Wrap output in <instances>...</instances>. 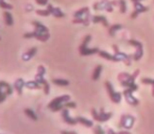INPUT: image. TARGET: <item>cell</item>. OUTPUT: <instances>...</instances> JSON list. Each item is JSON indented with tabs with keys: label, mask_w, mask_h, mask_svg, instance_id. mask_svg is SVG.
<instances>
[{
	"label": "cell",
	"mask_w": 154,
	"mask_h": 134,
	"mask_svg": "<svg viewBox=\"0 0 154 134\" xmlns=\"http://www.w3.org/2000/svg\"><path fill=\"white\" fill-rule=\"evenodd\" d=\"M90 40H91V36H90V35H87V36L83 39V42H82V44L80 45V47H79V51L81 56L94 55V53H97L100 51V49L97 48V47H94V48H89V47L87 46Z\"/></svg>",
	"instance_id": "obj_1"
},
{
	"label": "cell",
	"mask_w": 154,
	"mask_h": 134,
	"mask_svg": "<svg viewBox=\"0 0 154 134\" xmlns=\"http://www.w3.org/2000/svg\"><path fill=\"white\" fill-rule=\"evenodd\" d=\"M91 115L93 117V120H97L99 123H105L111 118L112 116V112H105V110L103 108L100 109V112H97L94 108L91 109Z\"/></svg>",
	"instance_id": "obj_2"
},
{
	"label": "cell",
	"mask_w": 154,
	"mask_h": 134,
	"mask_svg": "<svg viewBox=\"0 0 154 134\" xmlns=\"http://www.w3.org/2000/svg\"><path fill=\"white\" fill-rule=\"evenodd\" d=\"M140 69H136L135 71H134L132 75H130V77L128 78L126 81H123L121 82V84H122V86L126 88H129V89L133 90V91H136V90H138V85L137 84H135V79L138 77V75H140Z\"/></svg>",
	"instance_id": "obj_3"
},
{
	"label": "cell",
	"mask_w": 154,
	"mask_h": 134,
	"mask_svg": "<svg viewBox=\"0 0 154 134\" xmlns=\"http://www.w3.org/2000/svg\"><path fill=\"white\" fill-rule=\"evenodd\" d=\"M105 87H106V89H107L108 96H109L110 100L113 102L114 104H119V103H120L121 100H122L123 94L121 93V92H116V90H114L112 84L110 83V82H108V81L105 82Z\"/></svg>",
	"instance_id": "obj_4"
},
{
	"label": "cell",
	"mask_w": 154,
	"mask_h": 134,
	"mask_svg": "<svg viewBox=\"0 0 154 134\" xmlns=\"http://www.w3.org/2000/svg\"><path fill=\"white\" fill-rule=\"evenodd\" d=\"M134 122H135L134 116L130 115V114H123V115L121 116L120 123H119V128L130 130V129L133 127Z\"/></svg>",
	"instance_id": "obj_5"
},
{
	"label": "cell",
	"mask_w": 154,
	"mask_h": 134,
	"mask_svg": "<svg viewBox=\"0 0 154 134\" xmlns=\"http://www.w3.org/2000/svg\"><path fill=\"white\" fill-rule=\"evenodd\" d=\"M128 44L131 45V46L135 47V53L133 55V60L134 61H140L142 59L143 55H144V49H143V44L140 42V41L136 40H129L128 41Z\"/></svg>",
	"instance_id": "obj_6"
},
{
	"label": "cell",
	"mask_w": 154,
	"mask_h": 134,
	"mask_svg": "<svg viewBox=\"0 0 154 134\" xmlns=\"http://www.w3.org/2000/svg\"><path fill=\"white\" fill-rule=\"evenodd\" d=\"M112 48H113V50H114V55H116L121 61H123L124 63H125V65H127V66L131 65V59H133V56H129V55H127V53H124L122 51H120L118 45H116V44L112 45Z\"/></svg>",
	"instance_id": "obj_7"
},
{
	"label": "cell",
	"mask_w": 154,
	"mask_h": 134,
	"mask_svg": "<svg viewBox=\"0 0 154 134\" xmlns=\"http://www.w3.org/2000/svg\"><path fill=\"white\" fill-rule=\"evenodd\" d=\"M13 89L10 86V84L6 83V82L0 81V103H2L5 100L6 96H10L12 94Z\"/></svg>",
	"instance_id": "obj_8"
},
{
	"label": "cell",
	"mask_w": 154,
	"mask_h": 134,
	"mask_svg": "<svg viewBox=\"0 0 154 134\" xmlns=\"http://www.w3.org/2000/svg\"><path fill=\"white\" fill-rule=\"evenodd\" d=\"M24 38H27V39L29 38H36V39H38V40L45 42V41H47L49 39V33H41V32L35 29V32H32V33L25 34Z\"/></svg>",
	"instance_id": "obj_9"
},
{
	"label": "cell",
	"mask_w": 154,
	"mask_h": 134,
	"mask_svg": "<svg viewBox=\"0 0 154 134\" xmlns=\"http://www.w3.org/2000/svg\"><path fill=\"white\" fill-rule=\"evenodd\" d=\"M123 96H125L126 101H127V103L129 104V105H131V106H137L138 104H140V101H138L136 98H134V96H133V90L129 89V88H126V89L124 90Z\"/></svg>",
	"instance_id": "obj_10"
},
{
	"label": "cell",
	"mask_w": 154,
	"mask_h": 134,
	"mask_svg": "<svg viewBox=\"0 0 154 134\" xmlns=\"http://www.w3.org/2000/svg\"><path fill=\"white\" fill-rule=\"evenodd\" d=\"M69 100H70V96H67V94H64V96H58V98L54 99V100L48 104V108H49V109H54L55 107L62 105V104L66 103V102H68Z\"/></svg>",
	"instance_id": "obj_11"
},
{
	"label": "cell",
	"mask_w": 154,
	"mask_h": 134,
	"mask_svg": "<svg viewBox=\"0 0 154 134\" xmlns=\"http://www.w3.org/2000/svg\"><path fill=\"white\" fill-rule=\"evenodd\" d=\"M62 117H63V120H64V122L66 123V124H68V125H75V124H78L77 118L70 117V115H69L68 108H64V109L62 110Z\"/></svg>",
	"instance_id": "obj_12"
},
{
	"label": "cell",
	"mask_w": 154,
	"mask_h": 134,
	"mask_svg": "<svg viewBox=\"0 0 154 134\" xmlns=\"http://www.w3.org/2000/svg\"><path fill=\"white\" fill-rule=\"evenodd\" d=\"M97 55H99L101 58H103V59L108 60V61H112V62H120L121 61L116 55H111V53H107V51H105V50H100L99 53H97Z\"/></svg>",
	"instance_id": "obj_13"
},
{
	"label": "cell",
	"mask_w": 154,
	"mask_h": 134,
	"mask_svg": "<svg viewBox=\"0 0 154 134\" xmlns=\"http://www.w3.org/2000/svg\"><path fill=\"white\" fill-rule=\"evenodd\" d=\"M91 21L93 23H102L105 27H108V20L105 16H101V15H97V16H93L91 18Z\"/></svg>",
	"instance_id": "obj_14"
},
{
	"label": "cell",
	"mask_w": 154,
	"mask_h": 134,
	"mask_svg": "<svg viewBox=\"0 0 154 134\" xmlns=\"http://www.w3.org/2000/svg\"><path fill=\"white\" fill-rule=\"evenodd\" d=\"M133 6H134V11H136L138 14H140V13H146V12H148V10H149L147 6L143 5V4L140 3V1H138V0L133 1Z\"/></svg>",
	"instance_id": "obj_15"
},
{
	"label": "cell",
	"mask_w": 154,
	"mask_h": 134,
	"mask_svg": "<svg viewBox=\"0 0 154 134\" xmlns=\"http://www.w3.org/2000/svg\"><path fill=\"white\" fill-rule=\"evenodd\" d=\"M24 86H25V82L23 81V79H18L16 82H15L14 87H15V89L17 90V92H18L19 96L22 94V89H23Z\"/></svg>",
	"instance_id": "obj_16"
},
{
	"label": "cell",
	"mask_w": 154,
	"mask_h": 134,
	"mask_svg": "<svg viewBox=\"0 0 154 134\" xmlns=\"http://www.w3.org/2000/svg\"><path fill=\"white\" fill-rule=\"evenodd\" d=\"M37 53V47H32V48L29 49L25 53H23L22 60L23 61H29L32 57L35 56V53Z\"/></svg>",
	"instance_id": "obj_17"
},
{
	"label": "cell",
	"mask_w": 154,
	"mask_h": 134,
	"mask_svg": "<svg viewBox=\"0 0 154 134\" xmlns=\"http://www.w3.org/2000/svg\"><path fill=\"white\" fill-rule=\"evenodd\" d=\"M78 120V123L81 125H83V126L87 127V128H91V127H93V123L92 120H87V118L85 117H82V116H78V117H75Z\"/></svg>",
	"instance_id": "obj_18"
},
{
	"label": "cell",
	"mask_w": 154,
	"mask_h": 134,
	"mask_svg": "<svg viewBox=\"0 0 154 134\" xmlns=\"http://www.w3.org/2000/svg\"><path fill=\"white\" fill-rule=\"evenodd\" d=\"M32 25L35 26V29L41 32V33H48V29H47L46 26H44L42 23L38 22V21H34V22H32Z\"/></svg>",
	"instance_id": "obj_19"
},
{
	"label": "cell",
	"mask_w": 154,
	"mask_h": 134,
	"mask_svg": "<svg viewBox=\"0 0 154 134\" xmlns=\"http://www.w3.org/2000/svg\"><path fill=\"white\" fill-rule=\"evenodd\" d=\"M102 70H103V67H102V65H97V67H95L94 70H93V72H92V77H91V79L93 80V81L99 80Z\"/></svg>",
	"instance_id": "obj_20"
},
{
	"label": "cell",
	"mask_w": 154,
	"mask_h": 134,
	"mask_svg": "<svg viewBox=\"0 0 154 134\" xmlns=\"http://www.w3.org/2000/svg\"><path fill=\"white\" fill-rule=\"evenodd\" d=\"M120 29H122V25L113 24V25H111V26H109V29H108V34H109L111 37H114L116 36V32L120 31Z\"/></svg>",
	"instance_id": "obj_21"
},
{
	"label": "cell",
	"mask_w": 154,
	"mask_h": 134,
	"mask_svg": "<svg viewBox=\"0 0 154 134\" xmlns=\"http://www.w3.org/2000/svg\"><path fill=\"white\" fill-rule=\"evenodd\" d=\"M25 87L29 88V89H39V88L41 87V85L36 80H34V81L26 82V83H25Z\"/></svg>",
	"instance_id": "obj_22"
},
{
	"label": "cell",
	"mask_w": 154,
	"mask_h": 134,
	"mask_svg": "<svg viewBox=\"0 0 154 134\" xmlns=\"http://www.w3.org/2000/svg\"><path fill=\"white\" fill-rule=\"evenodd\" d=\"M3 16H4V21H5V24L6 25H13V23H14V20H13V16L11 15L10 12H4L3 13Z\"/></svg>",
	"instance_id": "obj_23"
},
{
	"label": "cell",
	"mask_w": 154,
	"mask_h": 134,
	"mask_svg": "<svg viewBox=\"0 0 154 134\" xmlns=\"http://www.w3.org/2000/svg\"><path fill=\"white\" fill-rule=\"evenodd\" d=\"M89 12V8H80L79 11H77V12L75 13V18H80V17L82 16V15H84V14H87V13Z\"/></svg>",
	"instance_id": "obj_24"
},
{
	"label": "cell",
	"mask_w": 154,
	"mask_h": 134,
	"mask_svg": "<svg viewBox=\"0 0 154 134\" xmlns=\"http://www.w3.org/2000/svg\"><path fill=\"white\" fill-rule=\"evenodd\" d=\"M53 83L58 86H68L69 85V82L64 79H54Z\"/></svg>",
	"instance_id": "obj_25"
},
{
	"label": "cell",
	"mask_w": 154,
	"mask_h": 134,
	"mask_svg": "<svg viewBox=\"0 0 154 134\" xmlns=\"http://www.w3.org/2000/svg\"><path fill=\"white\" fill-rule=\"evenodd\" d=\"M24 113L26 114V115L29 116V118H32V120H38V117H37V115L35 114V112L32 111V109H29V108H26V109H24Z\"/></svg>",
	"instance_id": "obj_26"
},
{
	"label": "cell",
	"mask_w": 154,
	"mask_h": 134,
	"mask_svg": "<svg viewBox=\"0 0 154 134\" xmlns=\"http://www.w3.org/2000/svg\"><path fill=\"white\" fill-rule=\"evenodd\" d=\"M51 14H53L55 17H57V18H61V17H64V13H63L59 8H54Z\"/></svg>",
	"instance_id": "obj_27"
},
{
	"label": "cell",
	"mask_w": 154,
	"mask_h": 134,
	"mask_svg": "<svg viewBox=\"0 0 154 134\" xmlns=\"http://www.w3.org/2000/svg\"><path fill=\"white\" fill-rule=\"evenodd\" d=\"M119 8H120V12L122 14H125L127 11V4L125 0H119Z\"/></svg>",
	"instance_id": "obj_28"
},
{
	"label": "cell",
	"mask_w": 154,
	"mask_h": 134,
	"mask_svg": "<svg viewBox=\"0 0 154 134\" xmlns=\"http://www.w3.org/2000/svg\"><path fill=\"white\" fill-rule=\"evenodd\" d=\"M130 77V73L128 72H121L120 75H118V80L119 82H123V81H126L128 78Z\"/></svg>",
	"instance_id": "obj_29"
},
{
	"label": "cell",
	"mask_w": 154,
	"mask_h": 134,
	"mask_svg": "<svg viewBox=\"0 0 154 134\" xmlns=\"http://www.w3.org/2000/svg\"><path fill=\"white\" fill-rule=\"evenodd\" d=\"M92 132H93V134H105V131H104V129L102 128L100 125H97V126H94Z\"/></svg>",
	"instance_id": "obj_30"
},
{
	"label": "cell",
	"mask_w": 154,
	"mask_h": 134,
	"mask_svg": "<svg viewBox=\"0 0 154 134\" xmlns=\"http://www.w3.org/2000/svg\"><path fill=\"white\" fill-rule=\"evenodd\" d=\"M142 83L145 84V85H154V80L150 79V78H143L142 79Z\"/></svg>",
	"instance_id": "obj_31"
},
{
	"label": "cell",
	"mask_w": 154,
	"mask_h": 134,
	"mask_svg": "<svg viewBox=\"0 0 154 134\" xmlns=\"http://www.w3.org/2000/svg\"><path fill=\"white\" fill-rule=\"evenodd\" d=\"M0 6H1L2 8H6V10H12V8H13V6L11 5V4L4 2L3 0H1V1H0Z\"/></svg>",
	"instance_id": "obj_32"
},
{
	"label": "cell",
	"mask_w": 154,
	"mask_h": 134,
	"mask_svg": "<svg viewBox=\"0 0 154 134\" xmlns=\"http://www.w3.org/2000/svg\"><path fill=\"white\" fill-rule=\"evenodd\" d=\"M77 107V104L75 102H66L64 103V108H75Z\"/></svg>",
	"instance_id": "obj_33"
},
{
	"label": "cell",
	"mask_w": 154,
	"mask_h": 134,
	"mask_svg": "<svg viewBox=\"0 0 154 134\" xmlns=\"http://www.w3.org/2000/svg\"><path fill=\"white\" fill-rule=\"evenodd\" d=\"M37 14H38V15H41V16H48V15H51V13L49 12L48 10H46V11L38 10V11H37Z\"/></svg>",
	"instance_id": "obj_34"
},
{
	"label": "cell",
	"mask_w": 154,
	"mask_h": 134,
	"mask_svg": "<svg viewBox=\"0 0 154 134\" xmlns=\"http://www.w3.org/2000/svg\"><path fill=\"white\" fill-rule=\"evenodd\" d=\"M43 86H44V93L45 94H48L49 93V84L48 82H45L44 84H43Z\"/></svg>",
	"instance_id": "obj_35"
},
{
	"label": "cell",
	"mask_w": 154,
	"mask_h": 134,
	"mask_svg": "<svg viewBox=\"0 0 154 134\" xmlns=\"http://www.w3.org/2000/svg\"><path fill=\"white\" fill-rule=\"evenodd\" d=\"M72 22H73V23H75V24H77V23H81V24H84L85 20H84L83 18H81V17H80V18H75V19L72 20Z\"/></svg>",
	"instance_id": "obj_36"
},
{
	"label": "cell",
	"mask_w": 154,
	"mask_h": 134,
	"mask_svg": "<svg viewBox=\"0 0 154 134\" xmlns=\"http://www.w3.org/2000/svg\"><path fill=\"white\" fill-rule=\"evenodd\" d=\"M116 133H118V134H131L128 130H121V131H119V132H116Z\"/></svg>",
	"instance_id": "obj_37"
},
{
	"label": "cell",
	"mask_w": 154,
	"mask_h": 134,
	"mask_svg": "<svg viewBox=\"0 0 154 134\" xmlns=\"http://www.w3.org/2000/svg\"><path fill=\"white\" fill-rule=\"evenodd\" d=\"M61 134H77L75 131H61Z\"/></svg>",
	"instance_id": "obj_38"
},
{
	"label": "cell",
	"mask_w": 154,
	"mask_h": 134,
	"mask_svg": "<svg viewBox=\"0 0 154 134\" xmlns=\"http://www.w3.org/2000/svg\"><path fill=\"white\" fill-rule=\"evenodd\" d=\"M106 133H107V134H118L116 132H114V131L112 130V129H108L107 132H106Z\"/></svg>",
	"instance_id": "obj_39"
},
{
	"label": "cell",
	"mask_w": 154,
	"mask_h": 134,
	"mask_svg": "<svg viewBox=\"0 0 154 134\" xmlns=\"http://www.w3.org/2000/svg\"><path fill=\"white\" fill-rule=\"evenodd\" d=\"M47 4V0H42V5H45Z\"/></svg>",
	"instance_id": "obj_40"
},
{
	"label": "cell",
	"mask_w": 154,
	"mask_h": 134,
	"mask_svg": "<svg viewBox=\"0 0 154 134\" xmlns=\"http://www.w3.org/2000/svg\"><path fill=\"white\" fill-rule=\"evenodd\" d=\"M36 1L38 4H41V5H42V0H36Z\"/></svg>",
	"instance_id": "obj_41"
},
{
	"label": "cell",
	"mask_w": 154,
	"mask_h": 134,
	"mask_svg": "<svg viewBox=\"0 0 154 134\" xmlns=\"http://www.w3.org/2000/svg\"><path fill=\"white\" fill-rule=\"evenodd\" d=\"M152 96H154V85H152Z\"/></svg>",
	"instance_id": "obj_42"
},
{
	"label": "cell",
	"mask_w": 154,
	"mask_h": 134,
	"mask_svg": "<svg viewBox=\"0 0 154 134\" xmlns=\"http://www.w3.org/2000/svg\"><path fill=\"white\" fill-rule=\"evenodd\" d=\"M131 1L133 2V1H136V0H131ZM138 1H140V0H138Z\"/></svg>",
	"instance_id": "obj_43"
}]
</instances>
